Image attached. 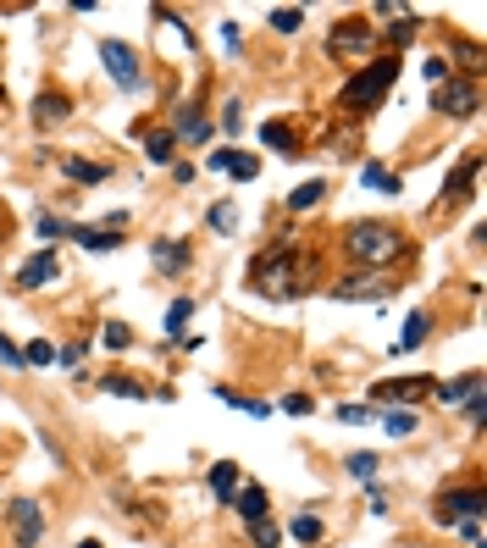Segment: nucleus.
<instances>
[{
  "mask_svg": "<svg viewBox=\"0 0 487 548\" xmlns=\"http://www.w3.org/2000/svg\"><path fill=\"white\" fill-rule=\"evenodd\" d=\"M205 488H211V499H216V504H233V493L244 488V471H239V460H216V465L205 471Z\"/></svg>",
  "mask_w": 487,
  "mask_h": 548,
  "instance_id": "nucleus-13",
  "label": "nucleus"
},
{
  "mask_svg": "<svg viewBox=\"0 0 487 548\" xmlns=\"http://www.w3.org/2000/svg\"><path fill=\"white\" fill-rule=\"evenodd\" d=\"M261 144H266V150H277L283 161H294V155H300V134H294V127H288L283 117L261 122Z\"/></svg>",
  "mask_w": 487,
  "mask_h": 548,
  "instance_id": "nucleus-17",
  "label": "nucleus"
},
{
  "mask_svg": "<svg viewBox=\"0 0 487 548\" xmlns=\"http://www.w3.org/2000/svg\"><path fill=\"white\" fill-rule=\"evenodd\" d=\"M321 200H327V183H321V178H310V183H300L294 195H288V211H300V216H305V211H316Z\"/></svg>",
  "mask_w": 487,
  "mask_h": 548,
  "instance_id": "nucleus-29",
  "label": "nucleus"
},
{
  "mask_svg": "<svg viewBox=\"0 0 487 548\" xmlns=\"http://www.w3.org/2000/svg\"><path fill=\"white\" fill-rule=\"evenodd\" d=\"M144 155L155 161V167H172V155H178L172 127H150V134H144Z\"/></svg>",
  "mask_w": 487,
  "mask_h": 548,
  "instance_id": "nucleus-25",
  "label": "nucleus"
},
{
  "mask_svg": "<svg viewBox=\"0 0 487 548\" xmlns=\"http://www.w3.org/2000/svg\"><path fill=\"white\" fill-rule=\"evenodd\" d=\"M100 61H106V73H111V83H117L122 94H144V89H150L144 61H139V50L127 45V39H100Z\"/></svg>",
  "mask_w": 487,
  "mask_h": 548,
  "instance_id": "nucleus-4",
  "label": "nucleus"
},
{
  "mask_svg": "<svg viewBox=\"0 0 487 548\" xmlns=\"http://www.w3.org/2000/svg\"><path fill=\"white\" fill-rule=\"evenodd\" d=\"M277 410H283V415H310V410H316V399H310V394H283V404H277Z\"/></svg>",
  "mask_w": 487,
  "mask_h": 548,
  "instance_id": "nucleus-41",
  "label": "nucleus"
},
{
  "mask_svg": "<svg viewBox=\"0 0 487 548\" xmlns=\"http://www.w3.org/2000/svg\"><path fill=\"white\" fill-rule=\"evenodd\" d=\"M150 261H155L161 277H183L194 255H188V244H178V239H155V244H150Z\"/></svg>",
  "mask_w": 487,
  "mask_h": 548,
  "instance_id": "nucleus-12",
  "label": "nucleus"
},
{
  "mask_svg": "<svg viewBox=\"0 0 487 548\" xmlns=\"http://www.w3.org/2000/svg\"><path fill=\"white\" fill-rule=\"evenodd\" d=\"M482 521H487V515H465V521L454 526V532H460V537H465L471 548H482Z\"/></svg>",
  "mask_w": 487,
  "mask_h": 548,
  "instance_id": "nucleus-43",
  "label": "nucleus"
},
{
  "mask_svg": "<svg viewBox=\"0 0 487 548\" xmlns=\"http://www.w3.org/2000/svg\"><path fill=\"white\" fill-rule=\"evenodd\" d=\"M249 288L255 294H266V300H294L310 288V255L300 249V239H283L272 249L255 255V266H249Z\"/></svg>",
  "mask_w": 487,
  "mask_h": 548,
  "instance_id": "nucleus-1",
  "label": "nucleus"
},
{
  "mask_svg": "<svg viewBox=\"0 0 487 548\" xmlns=\"http://www.w3.org/2000/svg\"><path fill=\"white\" fill-rule=\"evenodd\" d=\"M205 222H211V233H233V228H239V211L227 205V200H216V205L205 211Z\"/></svg>",
  "mask_w": 487,
  "mask_h": 548,
  "instance_id": "nucleus-36",
  "label": "nucleus"
},
{
  "mask_svg": "<svg viewBox=\"0 0 487 548\" xmlns=\"http://www.w3.org/2000/svg\"><path fill=\"white\" fill-rule=\"evenodd\" d=\"M410 39H415V17L404 12L399 22H387V45H410Z\"/></svg>",
  "mask_w": 487,
  "mask_h": 548,
  "instance_id": "nucleus-39",
  "label": "nucleus"
},
{
  "mask_svg": "<svg viewBox=\"0 0 487 548\" xmlns=\"http://www.w3.org/2000/svg\"><path fill=\"white\" fill-rule=\"evenodd\" d=\"M288 532H294V543H321V537H327V521H321V515H310V509H300L294 515V521H288Z\"/></svg>",
  "mask_w": 487,
  "mask_h": 548,
  "instance_id": "nucleus-28",
  "label": "nucleus"
},
{
  "mask_svg": "<svg viewBox=\"0 0 487 548\" xmlns=\"http://www.w3.org/2000/svg\"><path fill=\"white\" fill-rule=\"evenodd\" d=\"M216 39H222V50H239V45H244V34H239V22H222V28H216Z\"/></svg>",
  "mask_w": 487,
  "mask_h": 548,
  "instance_id": "nucleus-45",
  "label": "nucleus"
},
{
  "mask_svg": "<svg viewBox=\"0 0 487 548\" xmlns=\"http://www.w3.org/2000/svg\"><path fill=\"white\" fill-rule=\"evenodd\" d=\"M361 183H366V188H382V195H399V178L387 172L382 161H366V167H361Z\"/></svg>",
  "mask_w": 487,
  "mask_h": 548,
  "instance_id": "nucleus-33",
  "label": "nucleus"
},
{
  "mask_svg": "<svg viewBox=\"0 0 487 548\" xmlns=\"http://www.w3.org/2000/svg\"><path fill=\"white\" fill-rule=\"evenodd\" d=\"M239 111H244V106H239V100H227V111H222V127H227V134H239V122H244V117H239Z\"/></svg>",
  "mask_w": 487,
  "mask_h": 548,
  "instance_id": "nucleus-48",
  "label": "nucleus"
},
{
  "mask_svg": "<svg viewBox=\"0 0 487 548\" xmlns=\"http://www.w3.org/2000/svg\"><path fill=\"white\" fill-rule=\"evenodd\" d=\"M67 117H73V100H67L61 89H45L39 100H34V122H39V127H50V122H67Z\"/></svg>",
  "mask_w": 487,
  "mask_h": 548,
  "instance_id": "nucleus-22",
  "label": "nucleus"
},
{
  "mask_svg": "<svg viewBox=\"0 0 487 548\" xmlns=\"http://www.w3.org/2000/svg\"><path fill=\"white\" fill-rule=\"evenodd\" d=\"M465 515H487V493L476 488V482H465V488H443L438 504H432V521L438 526H460Z\"/></svg>",
  "mask_w": 487,
  "mask_h": 548,
  "instance_id": "nucleus-6",
  "label": "nucleus"
},
{
  "mask_svg": "<svg viewBox=\"0 0 487 548\" xmlns=\"http://www.w3.org/2000/svg\"><path fill=\"white\" fill-rule=\"evenodd\" d=\"M465 422H471V427H476V432H482V422H487V404H482V394H476V399H471V404H465Z\"/></svg>",
  "mask_w": 487,
  "mask_h": 548,
  "instance_id": "nucleus-47",
  "label": "nucleus"
},
{
  "mask_svg": "<svg viewBox=\"0 0 487 548\" xmlns=\"http://www.w3.org/2000/svg\"><path fill=\"white\" fill-rule=\"evenodd\" d=\"M427 333H432V310H410V316H404V327H399V338H394V354L421 349V344H427Z\"/></svg>",
  "mask_w": 487,
  "mask_h": 548,
  "instance_id": "nucleus-18",
  "label": "nucleus"
},
{
  "mask_svg": "<svg viewBox=\"0 0 487 548\" xmlns=\"http://www.w3.org/2000/svg\"><path fill=\"white\" fill-rule=\"evenodd\" d=\"M56 167H61V178H73V183H83V188H94V183L111 178L106 161H83V155H56Z\"/></svg>",
  "mask_w": 487,
  "mask_h": 548,
  "instance_id": "nucleus-15",
  "label": "nucleus"
},
{
  "mask_svg": "<svg viewBox=\"0 0 487 548\" xmlns=\"http://www.w3.org/2000/svg\"><path fill=\"white\" fill-rule=\"evenodd\" d=\"M78 548H106V543H100V537H83V543H78Z\"/></svg>",
  "mask_w": 487,
  "mask_h": 548,
  "instance_id": "nucleus-49",
  "label": "nucleus"
},
{
  "mask_svg": "<svg viewBox=\"0 0 487 548\" xmlns=\"http://www.w3.org/2000/svg\"><path fill=\"white\" fill-rule=\"evenodd\" d=\"M421 73H427V83L438 89V83H443V78L454 73V61H448V56H432V61H427V67H421Z\"/></svg>",
  "mask_w": 487,
  "mask_h": 548,
  "instance_id": "nucleus-42",
  "label": "nucleus"
},
{
  "mask_svg": "<svg viewBox=\"0 0 487 548\" xmlns=\"http://www.w3.org/2000/svg\"><path fill=\"white\" fill-rule=\"evenodd\" d=\"M172 139H183V144H205V139H211V122L194 111V106H183L178 122H172Z\"/></svg>",
  "mask_w": 487,
  "mask_h": 548,
  "instance_id": "nucleus-23",
  "label": "nucleus"
},
{
  "mask_svg": "<svg viewBox=\"0 0 487 548\" xmlns=\"http://www.w3.org/2000/svg\"><path fill=\"white\" fill-rule=\"evenodd\" d=\"M476 172H482V155L471 150L460 167L448 172V183H443V205H460V200H471V188H476Z\"/></svg>",
  "mask_w": 487,
  "mask_h": 548,
  "instance_id": "nucleus-11",
  "label": "nucleus"
},
{
  "mask_svg": "<svg viewBox=\"0 0 487 548\" xmlns=\"http://www.w3.org/2000/svg\"><path fill=\"white\" fill-rule=\"evenodd\" d=\"M338 422H349V427H366V422H377V415H371V404H338Z\"/></svg>",
  "mask_w": 487,
  "mask_h": 548,
  "instance_id": "nucleus-40",
  "label": "nucleus"
},
{
  "mask_svg": "<svg viewBox=\"0 0 487 548\" xmlns=\"http://www.w3.org/2000/svg\"><path fill=\"white\" fill-rule=\"evenodd\" d=\"M344 465H349V476H354V482H377V465H382V460H377V455H366V448H361V455H349Z\"/></svg>",
  "mask_w": 487,
  "mask_h": 548,
  "instance_id": "nucleus-37",
  "label": "nucleus"
},
{
  "mask_svg": "<svg viewBox=\"0 0 487 548\" xmlns=\"http://www.w3.org/2000/svg\"><path fill=\"white\" fill-rule=\"evenodd\" d=\"M6 521H12V543L17 548H39L45 543V509L34 499H12L6 504Z\"/></svg>",
  "mask_w": 487,
  "mask_h": 548,
  "instance_id": "nucleus-8",
  "label": "nucleus"
},
{
  "mask_svg": "<svg viewBox=\"0 0 487 548\" xmlns=\"http://www.w3.org/2000/svg\"><path fill=\"white\" fill-rule=\"evenodd\" d=\"M100 344H106L111 354H127V349H134V327H122V321H106V327H100Z\"/></svg>",
  "mask_w": 487,
  "mask_h": 548,
  "instance_id": "nucleus-34",
  "label": "nucleus"
},
{
  "mask_svg": "<svg viewBox=\"0 0 487 548\" xmlns=\"http://www.w3.org/2000/svg\"><path fill=\"white\" fill-rule=\"evenodd\" d=\"M421 394H432V377H404V382H382L377 388V399H387V404H410Z\"/></svg>",
  "mask_w": 487,
  "mask_h": 548,
  "instance_id": "nucleus-21",
  "label": "nucleus"
},
{
  "mask_svg": "<svg viewBox=\"0 0 487 548\" xmlns=\"http://www.w3.org/2000/svg\"><path fill=\"white\" fill-rule=\"evenodd\" d=\"M73 244H83L89 255H111V249H122L127 239H122L117 228H83V222H73Z\"/></svg>",
  "mask_w": 487,
  "mask_h": 548,
  "instance_id": "nucleus-16",
  "label": "nucleus"
},
{
  "mask_svg": "<svg viewBox=\"0 0 487 548\" xmlns=\"http://www.w3.org/2000/svg\"><path fill=\"white\" fill-rule=\"evenodd\" d=\"M344 249H349V261H361V266H394V261H404L410 239L394 222H354L344 233Z\"/></svg>",
  "mask_w": 487,
  "mask_h": 548,
  "instance_id": "nucleus-2",
  "label": "nucleus"
},
{
  "mask_svg": "<svg viewBox=\"0 0 487 548\" xmlns=\"http://www.w3.org/2000/svg\"><path fill=\"white\" fill-rule=\"evenodd\" d=\"M34 233L45 239V249H56L61 239H73V222H67V216H50V211H39V216H34Z\"/></svg>",
  "mask_w": 487,
  "mask_h": 548,
  "instance_id": "nucleus-27",
  "label": "nucleus"
},
{
  "mask_svg": "<svg viewBox=\"0 0 487 548\" xmlns=\"http://www.w3.org/2000/svg\"><path fill=\"white\" fill-rule=\"evenodd\" d=\"M83 354H89V344H67V349H56V361L61 366H83Z\"/></svg>",
  "mask_w": 487,
  "mask_h": 548,
  "instance_id": "nucleus-46",
  "label": "nucleus"
},
{
  "mask_svg": "<svg viewBox=\"0 0 487 548\" xmlns=\"http://www.w3.org/2000/svg\"><path fill=\"white\" fill-rule=\"evenodd\" d=\"M0 366H6V371H22V349H17L6 333H0Z\"/></svg>",
  "mask_w": 487,
  "mask_h": 548,
  "instance_id": "nucleus-44",
  "label": "nucleus"
},
{
  "mask_svg": "<svg viewBox=\"0 0 487 548\" xmlns=\"http://www.w3.org/2000/svg\"><path fill=\"white\" fill-rule=\"evenodd\" d=\"M476 394H482V371H465V377L432 382V399H438V404H471Z\"/></svg>",
  "mask_w": 487,
  "mask_h": 548,
  "instance_id": "nucleus-14",
  "label": "nucleus"
},
{
  "mask_svg": "<svg viewBox=\"0 0 487 548\" xmlns=\"http://www.w3.org/2000/svg\"><path fill=\"white\" fill-rule=\"evenodd\" d=\"M387 300V283L382 277H338L333 283V300Z\"/></svg>",
  "mask_w": 487,
  "mask_h": 548,
  "instance_id": "nucleus-20",
  "label": "nucleus"
},
{
  "mask_svg": "<svg viewBox=\"0 0 487 548\" xmlns=\"http://www.w3.org/2000/svg\"><path fill=\"white\" fill-rule=\"evenodd\" d=\"M227 509H239V521H244V526H255V521H266V515H272V499H266L261 482H244Z\"/></svg>",
  "mask_w": 487,
  "mask_h": 548,
  "instance_id": "nucleus-10",
  "label": "nucleus"
},
{
  "mask_svg": "<svg viewBox=\"0 0 487 548\" xmlns=\"http://www.w3.org/2000/svg\"><path fill=\"white\" fill-rule=\"evenodd\" d=\"M100 388L117 394V399H150V388H144L139 377H127V371H106V377H100Z\"/></svg>",
  "mask_w": 487,
  "mask_h": 548,
  "instance_id": "nucleus-26",
  "label": "nucleus"
},
{
  "mask_svg": "<svg viewBox=\"0 0 487 548\" xmlns=\"http://www.w3.org/2000/svg\"><path fill=\"white\" fill-rule=\"evenodd\" d=\"M371 45H377V28H371V22H361V17L333 22V34H327V56H333V61H361Z\"/></svg>",
  "mask_w": 487,
  "mask_h": 548,
  "instance_id": "nucleus-7",
  "label": "nucleus"
},
{
  "mask_svg": "<svg viewBox=\"0 0 487 548\" xmlns=\"http://www.w3.org/2000/svg\"><path fill=\"white\" fill-rule=\"evenodd\" d=\"M28 366H56V344H50V338L22 344V371H28Z\"/></svg>",
  "mask_w": 487,
  "mask_h": 548,
  "instance_id": "nucleus-35",
  "label": "nucleus"
},
{
  "mask_svg": "<svg viewBox=\"0 0 487 548\" xmlns=\"http://www.w3.org/2000/svg\"><path fill=\"white\" fill-rule=\"evenodd\" d=\"M266 28H272V34H300V28H305V12L300 6H272V17H266Z\"/></svg>",
  "mask_w": 487,
  "mask_h": 548,
  "instance_id": "nucleus-31",
  "label": "nucleus"
},
{
  "mask_svg": "<svg viewBox=\"0 0 487 548\" xmlns=\"http://www.w3.org/2000/svg\"><path fill=\"white\" fill-rule=\"evenodd\" d=\"M377 422L387 427V438H415V432H421V410H415V404H387Z\"/></svg>",
  "mask_w": 487,
  "mask_h": 548,
  "instance_id": "nucleus-19",
  "label": "nucleus"
},
{
  "mask_svg": "<svg viewBox=\"0 0 487 548\" xmlns=\"http://www.w3.org/2000/svg\"><path fill=\"white\" fill-rule=\"evenodd\" d=\"M394 78H399V56H377V61H366V67L344 83L338 106H344L349 117H366V111H377V106H382V94L394 89Z\"/></svg>",
  "mask_w": 487,
  "mask_h": 548,
  "instance_id": "nucleus-3",
  "label": "nucleus"
},
{
  "mask_svg": "<svg viewBox=\"0 0 487 548\" xmlns=\"http://www.w3.org/2000/svg\"><path fill=\"white\" fill-rule=\"evenodd\" d=\"M188 321H194V300L183 294V300H172V305H167V338H172V344H183Z\"/></svg>",
  "mask_w": 487,
  "mask_h": 548,
  "instance_id": "nucleus-30",
  "label": "nucleus"
},
{
  "mask_svg": "<svg viewBox=\"0 0 487 548\" xmlns=\"http://www.w3.org/2000/svg\"><path fill=\"white\" fill-rule=\"evenodd\" d=\"M222 404H233V410H244V415H255V422H266V415H272V404L266 399H249V394H239V388H227V382H216V388H211Z\"/></svg>",
  "mask_w": 487,
  "mask_h": 548,
  "instance_id": "nucleus-24",
  "label": "nucleus"
},
{
  "mask_svg": "<svg viewBox=\"0 0 487 548\" xmlns=\"http://www.w3.org/2000/svg\"><path fill=\"white\" fill-rule=\"evenodd\" d=\"M249 543H255V548H283V532H277V521H272V515L249 526Z\"/></svg>",
  "mask_w": 487,
  "mask_h": 548,
  "instance_id": "nucleus-38",
  "label": "nucleus"
},
{
  "mask_svg": "<svg viewBox=\"0 0 487 548\" xmlns=\"http://www.w3.org/2000/svg\"><path fill=\"white\" fill-rule=\"evenodd\" d=\"M227 178H239V183H255L261 178V161L255 155H244V150H227V167H222Z\"/></svg>",
  "mask_w": 487,
  "mask_h": 548,
  "instance_id": "nucleus-32",
  "label": "nucleus"
},
{
  "mask_svg": "<svg viewBox=\"0 0 487 548\" xmlns=\"http://www.w3.org/2000/svg\"><path fill=\"white\" fill-rule=\"evenodd\" d=\"M432 111H438V117H454V122L476 117V111H482V89H476V78L448 73V78L432 89Z\"/></svg>",
  "mask_w": 487,
  "mask_h": 548,
  "instance_id": "nucleus-5",
  "label": "nucleus"
},
{
  "mask_svg": "<svg viewBox=\"0 0 487 548\" xmlns=\"http://www.w3.org/2000/svg\"><path fill=\"white\" fill-rule=\"evenodd\" d=\"M56 277H61L56 249H39V255H28V261H22V272H17V288H22V294H34V288H45V283H56Z\"/></svg>",
  "mask_w": 487,
  "mask_h": 548,
  "instance_id": "nucleus-9",
  "label": "nucleus"
}]
</instances>
